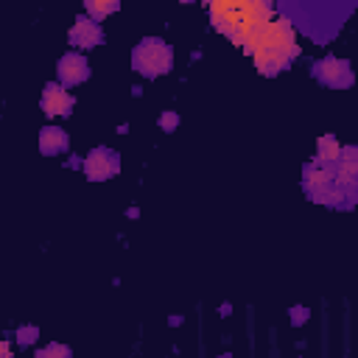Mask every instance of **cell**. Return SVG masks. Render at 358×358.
Wrapping results in <instances>:
<instances>
[{"label": "cell", "mask_w": 358, "mask_h": 358, "mask_svg": "<svg viewBox=\"0 0 358 358\" xmlns=\"http://www.w3.org/2000/svg\"><path fill=\"white\" fill-rule=\"evenodd\" d=\"M246 53L255 56V64L263 76H277L282 73L296 56H299V45H296V34L291 20L277 17L263 22L243 45Z\"/></svg>", "instance_id": "cell-1"}, {"label": "cell", "mask_w": 358, "mask_h": 358, "mask_svg": "<svg viewBox=\"0 0 358 358\" xmlns=\"http://www.w3.org/2000/svg\"><path fill=\"white\" fill-rule=\"evenodd\" d=\"M271 14H274V6L263 3V0H215V3H210L213 28L227 34L241 48L263 22L271 20Z\"/></svg>", "instance_id": "cell-2"}, {"label": "cell", "mask_w": 358, "mask_h": 358, "mask_svg": "<svg viewBox=\"0 0 358 358\" xmlns=\"http://www.w3.org/2000/svg\"><path fill=\"white\" fill-rule=\"evenodd\" d=\"M302 187L308 193L310 201H319V204H327V207H338V210H347L338 187H336V162H308L302 168Z\"/></svg>", "instance_id": "cell-3"}, {"label": "cell", "mask_w": 358, "mask_h": 358, "mask_svg": "<svg viewBox=\"0 0 358 358\" xmlns=\"http://www.w3.org/2000/svg\"><path fill=\"white\" fill-rule=\"evenodd\" d=\"M131 67L145 76V78H157L165 76L173 67V50L165 39L159 36H145L140 39V45H134L131 50Z\"/></svg>", "instance_id": "cell-4"}, {"label": "cell", "mask_w": 358, "mask_h": 358, "mask_svg": "<svg viewBox=\"0 0 358 358\" xmlns=\"http://www.w3.org/2000/svg\"><path fill=\"white\" fill-rule=\"evenodd\" d=\"M310 76L324 84V87H350L352 84V67L347 59H336V56H324L319 62H310Z\"/></svg>", "instance_id": "cell-5"}, {"label": "cell", "mask_w": 358, "mask_h": 358, "mask_svg": "<svg viewBox=\"0 0 358 358\" xmlns=\"http://www.w3.org/2000/svg\"><path fill=\"white\" fill-rule=\"evenodd\" d=\"M81 165L87 171V179L103 182V179H109V176H115L120 171V157H117V151H112L106 145H98V148H92L87 154V159Z\"/></svg>", "instance_id": "cell-6"}, {"label": "cell", "mask_w": 358, "mask_h": 358, "mask_svg": "<svg viewBox=\"0 0 358 358\" xmlns=\"http://www.w3.org/2000/svg\"><path fill=\"white\" fill-rule=\"evenodd\" d=\"M56 73H59V84L62 87H76L81 81H87L90 76V64L81 53H64L56 64Z\"/></svg>", "instance_id": "cell-7"}, {"label": "cell", "mask_w": 358, "mask_h": 358, "mask_svg": "<svg viewBox=\"0 0 358 358\" xmlns=\"http://www.w3.org/2000/svg\"><path fill=\"white\" fill-rule=\"evenodd\" d=\"M101 42H103L101 22H95L90 17H76V22L70 28V45H76V48H95Z\"/></svg>", "instance_id": "cell-8"}, {"label": "cell", "mask_w": 358, "mask_h": 358, "mask_svg": "<svg viewBox=\"0 0 358 358\" xmlns=\"http://www.w3.org/2000/svg\"><path fill=\"white\" fill-rule=\"evenodd\" d=\"M39 103H42V112H45V115H70L76 98H73L62 84H45Z\"/></svg>", "instance_id": "cell-9"}, {"label": "cell", "mask_w": 358, "mask_h": 358, "mask_svg": "<svg viewBox=\"0 0 358 358\" xmlns=\"http://www.w3.org/2000/svg\"><path fill=\"white\" fill-rule=\"evenodd\" d=\"M39 151L42 154H62L67 151V131L59 126H45L39 131Z\"/></svg>", "instance_id": "cell-10"}, {"label": "cell", "mask_w": 358, "mask_h": 358, "mask_svg": "<svg viewBox=\"0 0 358 358\" xmlns=\"http://www.w3.org/2000/svg\"><path fill=\"white\" fill-rule=\"evenodd\" d=\"M338 143H336V137L333 134H324V137H319V148H316V157L313 159H319V162H336L338 159Z\"/></svg>", "instance_id": "cell-11"}, {"label": "cell", "mask_w": 358, "mask_h": 358, "mask_svg": "<svg viewBox=\"0 0 358 358\" xmlns=\"http://www.w3.org/2000/svg\"><path fill=\"white\" fill-rule=\"evenodd\" d=\"M84 6H87V14H90V20H95V22H101L106 14H112V11H117V8H120V3H117V0H106V3H98V0H87Z\"/></svg>", "instance_id": "cell-12"}, {"label": "cell", "mask_w": 358, "mask_h": 358, "mask_svg": "<svg viewBox=\"0 0 358 358\" xmlns=\"http://www.w3.org/2000/svg\"><path fill=\"white\" fill-rule=\"evenodd\" d=\"M34 358H70V347H64V344H48V347H42V350H36V355Z\"/></svg>", "instance_id": "cell-13"}, {"label": "cell", "mask_w": 358, "mask_h": 358, "mask_svg": "<svg viewBox=\"0 0 358 358\" xmlns=\"http://www.w3.org/2000/svg\"><path fill=\"white\" fill-rule=\"evenodd\" d=\"M159 126H162L165 131H173V129L179 126V115H176V112H162V117H159Z\"/></svg>", "instance_id": "cell-14"}, {"label": "cell", "mask_w": 358, "mask_h": 358, "mask_svg": "<svg viewBox=\"0 0 358 358\" xmlns=\"http://www.w3.org/2000/svg\"><path fill=\"white\" fill-rule=\"evenodd\" d=\"M17 341L25 347V344H34L36 341V327H20L17 330Z\"/></svg>", "instance_id": "cell-15"}, {"label": "cell", "mask_w": 358, "mask_h": 358, "mask_svg": "<svg viewBox=\"0 0 358 358\" xmlns=\"http://www.w3.org/2000/svg\"><path fill=\"white\" fill-rule=\"evenodd\" d=\"M291 322H294V324H305V322H308V308H302V305L291 308Z\"/></svg>", "instance_id": "cell-16"}, {"label": "cell", "mask_w": 358, "mask_h": 358, "mask_svg": "<svg viewBox=\"0 0 358 358\" xmlns=\"http://www.w3.org/2000/svg\"><path fill=\"white\" fill-rule=\"evenodd\" d=\"M0 358H11V350H8L6 341H0Z\"/></svg>", "instance_id": "cell-17"}, {"label": "cell", "mask_w": 358, "mask_h": 358, "mask_svg": "<svg viewBox=\"0 0 358 358\" xmlns=\"http://www.w3.org/2000/svg\"><path fill=\"white\" fill-rule=\"evenodd\" d=\"M221 358H232V355H221Z\"/></svg>", "instance_id": "cell-18"}]
</instances>
